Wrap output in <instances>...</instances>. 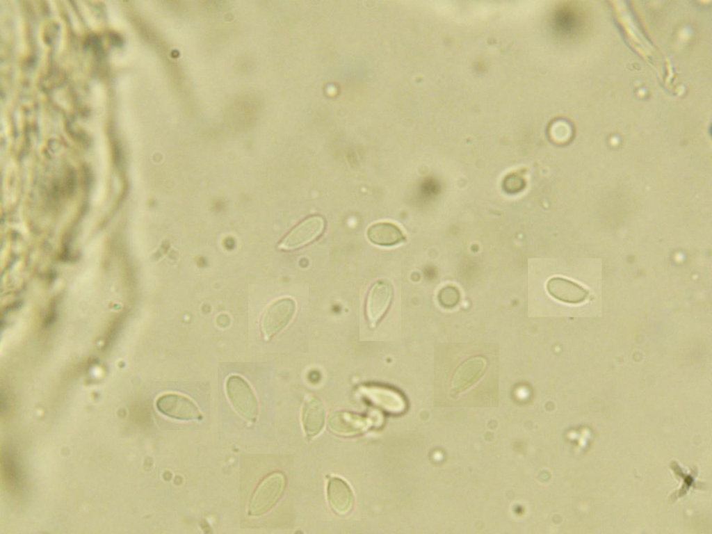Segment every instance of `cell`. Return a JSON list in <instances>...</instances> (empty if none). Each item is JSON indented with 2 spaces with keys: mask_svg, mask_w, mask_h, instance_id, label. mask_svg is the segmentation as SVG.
<instances>
[{
  "mask_svg": "<svg viewBox=\"0 0 712 534\" xmlns=\"http://www.w3.org/2000/svg\"><path fill=\"white\" fill-rule=\"evenodd\" d=\"M285 485V476L281 472H273L266 476L251 496L248 515L259 516L270 510L282 497Z\"/></svg>",
  "mask_w": 712,
  "mask_h": 534,
  "instance_id": "obj_1",
  "label": "cell"
},
{
  "mask_svg": "<svg viewBox=\"0 0 712 534\" xmlns=\"http://www.w3.org/2000/svg\"><path fill=\"white\" fill-rule=\"evenodd\" d=\"M225 389L227 397L237 412L254 422L258 415V403L246 380L239 375H230L227 379Z\"/></svg>",
  "mask_w": 712,
  "mask_h": 534,
  "instance_id": "obj_2",
  "label": "cell"
},
{
  "mask_svg": "<svg viewBox=\"0 0 712 534\" xmlns=\"http://www.w3.org/2000/svg\"><path fill=\"white\" fill-rule=\"evenodd\" d=\"M296 311V301L290 297H282L271 302L265 309L261 321L265 338H270L282 330L291 322Z\"/></svg>",
  "mask_w": 712,
  "mask_h": 534,
  "instance_id": "obj_3",
  "label": "cell"
},
{
  "mask_svg": "<svg viewBox=\"0 0 712 534\" xmlns=\"http://www.w3.org/2000/svg\"><path fill=\"white\" fill-rule=\"evenodd\" d=\"M394 296V287L387 279L375 281L368 291L365 312L368 321L374 327L388 310Z\"/></svg>",
  "mask_w": 712,
  "mask_h": 534,
  "instance_id": "obj_4",
  "label": "cell"
},
{
  "mask_svg": "<svg viewBox=\"0 0 712 534\" xmlns=\"http://www.w3.org/2000/svg\"><path fill=\"white\" fill-rule=\"evenodd\" d=\"M156 406L161 414L175 419L191 421L202 417L197 405L190 398L178 394L168 393L160 396L156 401Z\"/></svg>",
  "mask_w": 712,
  "mask_h": 534,
  "instance_id": "obj_5",
  "label": "cell"
},
{
  "mask_svg": "<svg viewBox=\"0 0 712 534\" xmlns=\"http://www.w3.org/2000/svg\"><path fill=\"white\" fill-rule=\"evenodd\" d=\"M372 425L370 418L346 411L335 412L327 419L329 430L334 435L342 437L360 435Z\"/></svg>",
  "mask_w": 712,
  "mask_h": 534,
  "instance_id": "obj_6",
  "label": "cell"
},
{
  "mask_svg": "<svg viewBox=\"0 0 712 534\" xmlns=\"http://www.w3.org/2000/svg\"><path fill=\"white\" fill-rule=\"evenodd\" d=\"M324 227L325 222L321 216L309 217L291 230L278 248L286 250L300 248L317 238Z\"/></svg>",
  "mask_w": 712,
  "mask_h": 534,
  "instance_id": "obj_7",
  "label": "cell"
},
{
  "mask_svg": "<svg viewBox=\"0 0 712 534\" xmlns=\"http://www.w3.org/2000/svg\"><path fill=\"white\" fill-rule=\"evenodd\" d=\"M361 392L373 405L388 413L400 414L406 408L405 399L403 395L393 389L379 385H366L361 387Z\"/></svg>",
  "mask_w": 712,
  "mask_h": 534,
  "instance_id": "obj_8",
  "label": "cell"
},
{
  "mask_svg": "<svg viewBox=\"0 0 712 534\" xmlns=\"http://www.w3.org/2000/svg\"><path fill=\"white\" fill-rule=\"evenodd\" d=\"M326 492L328 503L335 513L346 515L352 510L354 496L345 480L338 477L329 478Z\"/></svg>",
  "mask_w": 712,
  "mask_h": 534,
  "instance_id": "obj_9",
  "label": "cell"
},
{
  "mask_svg": "<svg viewBox=\"0 0 712 534\" xmlns=\"http://www.w3.org/2000/svg\"><path fill=\"white\" fill-rule=\"evenodd\" d=\"M487 361L480 356L472 357L460 364L452 380V391L461 392L474 385L484 373Z\"/></svg>",
  "mask_w": 712,
  "mask_h": 534,
  "instance_id": "obj_10",
  "label": "cell"
},
{
  "mask_svg": "<svg viewBox=\"0 0 712 534\" xmlns=\"http://www.w3.org/2000/svg\"><path fill=\"white\" fill-rule=\"evenodd\" d=\"M325 417V410L321 400L315 396L307 398L302 409L301 420L308 438H312L321 432Z\"/></svg>",
  "mask_w": 712,
  "mask_h": 534,
  "instance_id": "obj_11",
  "label": "cell"
},
{
  "mask_svg": "<svg viewBox=\"0 0 712 534\" xmlns=\"http://www.w3.org/2000/svg\"><path fill=\"white\" fill-rule=\"evenodd\" d=\"M549 294L556 299L570 304H578L583 302L588 295L586 291L579 284L563 277H553L547 284Z\"/></svg>",
  "mask_w": 712,
  "mask_h": 534,
  "instance_id": "obj_12",
  "label": "cell"
},
{
  "mask_svg": "<svg viewBox=\"0 0 712 534\" xmlns=\"http://www.w3.org/2000/svg\"><path fill=\"white\" fill-rule=\"evenodd\" d=\"M368 239L380 246H394L405 240L400 228L390 222H378L371 225L367 229Z\"/></svg>",
  "mask_w": 712,
  "mask_h": 534,
  "instance_id": "obj_13",
  "label": "cell"
},
{
  "mask_svg": "<svg viewBox=\"0 0 712 534\" xmlns=\"http://www.w3.org/2000/svg\"><path fill=\"white\" fill-rule=\"evenodd\" d=\"M438 299L442 305L446 307L455 306L460 300V293L458 290L451 286H446L441 289L438 294Z\"/></svg>",
  "mask_w": 712,
  "mask_h": 534,
  "instance_id": "obj_14",
  "label": "cell"
},
{
  "mask_svg": "<svg viewBox=\"0 0 712 534\" xmlns=\"http://www.w3.org/2000/svg\"><path fill=\"white\" fill-rule=\"evenodd\" d=\"M524 184L523 179L517 175H510L505 179L503 186L508 192H516L521 190Z\"/></svg>",
  "mask_w": 712,
  "mask_h": 534,
  "instance_id": "obj_15",
  "label": "cell"
}]
</instances>
